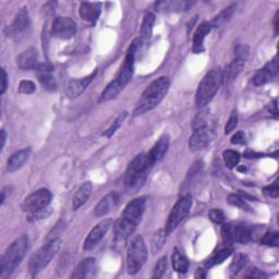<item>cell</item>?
<instances>
[{
  "label": "cell",
  "instance_id": "obj_28",
  "mask_svg": "<svg viewBox=\"0 0 279 279\" xmlns=\"http://www.w3.org/2000/svg\"><path fill=\"white\" fill-rule=\"evenodd\" d=\"M194 3L191 2H180V0H171V2H159L156 3V9L164 11H182L188 10Z\"/></svg>",
  "mask_w": 279,
  "mask_h": 279
},
{
  "label": "cell",
  "instance_id": "obj_29",
  "mask_svg": "<svg viewBox=\"0 0 279 279\" xmlns=\"http://www.w3.org/2000/svg\"><path fill=\"white\" fill-rule=\"evenodd\" d=\"M171 261H173V266H174V268H175V270L177 273L185 274L188 272L189 261L178 249L174 250Z\"/></svg>",
  "mask_w": 279,
  "mask_h": 279
},
{
  "label": "cell",
  "instance_id": "obj_48",
  "mask_svg": "<svg viewBox=\"0 0 279 279\" xmlns=\"http://www.w3.org/2000/svg\"><path fill=\"white\" fill-rule=\"evenodd\" d=\"M246 142V137H244V134L243 132H238V133H235L232 139H231V143L232 144H243V143Z\"/></svg>",
  "mask_w": 279,
  "mask_h": 279
},
{
  "label": "cell",
  "instance_id": "obj_52",
  "mask_svg": "<svg viewBox=\"0 0 279 279\" xmlns=\"http://www.w3.org/2000/svg\"><path fill=\"white\" fill-rule=\"evenodd\" d=\"M247 158H257V157H262L263 155L262 154H257V153H253V152H248V153L244 154Z\"/></svg>",
  "mask_w": 279,
  "mask_h": 279
},
{
  "label": "cell",
  "instance_id": "obj_54",
  "mask_svg": "<svg viewBox=\"0 0 279 279\" xmlns=\"http://www.w3.org/2000/svg\"><path fill=\"white\" fill-rule=\"evenodd\" d=\"M205 276H206V275H205V273H204V270L201 269V268H199V269H198V272H197V274H196V277H197V278H199V277L204 278Z\"/></svg>",
  "mask_w": 279,
  "mask_h": 279
},
{
  "label": "cell",
  "instance_id": "obj_47",
  "mask_svg": "<svg viewBox=\"0 0 279 279\" xmlns=\"http://www.w3.org/2000/svg\"><path fill=\"white\" fill-rule=\"evenodd\" d=\"M235 55H237L235 58H241V59H244V60H246V58L249 55V48L247 46H244V45L237 46Z\"/></svg>",
  "mask_w": 279,
  "mask_h": 279
},
{
  "label": "cell",
  "instance_id": "obj_43",
  "mask_svg": "<svg viewBox=\"0 0 279 279\" xmlns=\"http://www.w3.org/2000/svg\"><path fill=\"white\" fill-rule=\"evenodd\" d=\"M36 87L32 81L29 80H23L20 82L19 85V91L22 94H32V93L35 92Z\"/></svg>",
  "mask_w": 279,
  "mask_h": 279
},
{
  "label": "cell",
  "instance_id": "obj_5",
  "mask_svg": "<svg viewBox=\"0 0 279 279\" xmlns=\"http://www.w3.org/2000/svg\"><path fill=\"white\" fill-rule=\"evenodd\" d=\"M60 247L61 240L57 238L50 240L45 244V246L38 249L35 252V254H33V256L30 260L29 269L31 275L36 276L41 269L46 267L49 264V262L55 257Z\"/></svg>",
  "mask_w": 279,
  "mask_h": 279
},
{
  "label": "cell",
  "instance_id": "obj_34",
  "mask_svg": "<svg viewBox=\"0 0 279 279\" xmlns=\"http://www.w3.org/2000/svg\"><path fill=\"white\" fill-rule=\"evenodd\" d=\"M224 163L228 168H234L240 162V154L232 149H227L223 153Z\"/></svg>",
  "mask_w": 279,
  "mask_h": 279
},
{
  "label": "cell",
  "instance_id": "obj_18",
  "mask_svg": "<svg viewBox=\"0 0 279 279\" xmlns=\"http://www.w3.org/2000/svg\"><path fill=\"white\" fill-rule=\"evenodd\" d=\"M16 63L22 70H36L39 66L36 49L29 48L25 50L16 58Z\"/></svg>",
  "mask_w": 279,
  "mask_h": 279
},
{
  "label": "cell",
  "instance_id": "obj_1",
  "mask_svg": "<svg viewBox=\"0 0 279 279\" xmlns=\"http://www.w3.org/2000/svg\"><path fill=\"white\" fill-rule=\"evenodd\" d=\"M170 81L167 77H160L152 82L142 93L133 111V116L137 117L145 114L159 105L168 93Z\"/></svg>",
  "mask_w": 279,
  "mask_h": 279
},
{
  "label": "cell",
  "instance_id": "obj_14",
  "mask_svg": "<svg viewBox=\"0 0 279 279\" xmlns=\"http://www.w3.org/2000/svg\"><path fill=\"white\" fill-rule=\"evenodd\" d=\"M278 75V61H277V57L275 56L273 58L272 61H269L266 63L262 69L257 70L254 77H253V83L254 85H263V84H266L270 81H273L274 79L277 78Z\"/></svg>",
  "mask_w": 279,
  "mask_h": 279
},
{
  "label": "cell",
  "instance_id": "obj_7",
  "mask_svg": "<svg viewBox=\"0 0 279 279\" xmlns=\"http://www.w3.org/2000/svg\"><path fill=\"white\" fill-rule=\"evenodd\" d=\"M193 204V199L190 194H185L173 207L170 214H169L168 221L165 227V231L167 234H170L178 225L188 216L190 209Z\"/></svg>",
  "mask_w": 279,
  "mask_h": 279
},
{
  "label": "cell",
  "instance_id": "obj_2",
  "mask_svg": "<svg viewBox=\"0 0 279 279\" xmlns=\"http://www.w3.org/2000/svg\"><path fill=\"white\" fill-rule=\"evenodd\" d=\"M28 248L29 240L27 235H21L11 243V246L7 249L5 254L0 259V276L12 273L19 266Z\"/></svg>",
  "mask_w": 279,
  "mask_h": 279
},
{
  "label": "cell",
  "instance_id": "obj_35",
  "mask_svg": "<svg viewBox=\"0 0 279 279\" xmlns=\"http://www.w3.org/2000/svg\"><path fill=\"white\" fill-rule=\"evenodd\" d=\"M167 233L165 231V229H160L158 230L154 237H153V240H152V252L154 253H157L160 249H162L164 247L165 244V241H166V238H167Z\"/></svg>",
  "mask_w": 279,
  "mask_h": 279
},
{
  "label": "cell",
  "instance_id": "obj_15",
  "mask_svg": "<svg viewBox=\"0 0 279 279\" xmlns=\"http://www.w3.org/2000/svg\"><path fill=\"white\" fill-rule=\"evenodd\" d=\"M97 74V69H95L93 71L90 75L85 78L82 79H75V80H71L67 83L66 85V93L68 97L70 98H75L80 96L82 93L87 90V88L90 85V83L93 81V79L95 78V75Z\"/></svg>",
  "mask_w": 279,
  "mask_h": 279
},
{
  "label": "cell",
  "instance_id": "obj_42",
  "mask_svg": "<svg viewBox=\"0 0 279 279\" xmlns=\"http://www.w3.org/2000/svg\"><path fill=\"white\" fill-rule=\"evenodd\" d=\"M208 217H209L210 221H212L215 224H223L225 222V219H226V216H225L224 212L219 208L210 209L209 213H208Z\"/></svg>",
  "mask_w": 279,
  "mask_h": 279
},
{
  "label": "cell",
  "instance_id": "obj_9",
  "mask_svg": "<svg viewBox=\"0 0 279 279\" xmlns=\"http://www.w3.org/2000/svg\"><path fill=\"white\" fill-rule=\"evenodd\" d=\"M52 201V193L47 189H39L31 193L22 203V209L24 212L32 213L38 209L45 208Z\"/></svg>",
  "mask_w": 279,
  "mask_h": 279
},
{
  "label": "cell",
  "instance_id": "obj_51",
  "mask_svg": "<svg viewBox=\"0 0 279 279\" xmlns=\"http://www.w3.org/2000/svg\"><path fill=\"white\" fill-rule=\"evenodd\" d=\"M10 190H11V188H9V187H7V188H5V189L3 190V192H2V205L4 204L5 201H6V199H7L8 191H10Z\"/></svg>",
  "mask_w": 279,
  "mask_h": 279
},
{
  "label": "cell",
  "instance_id": "obj_45",
  "mask_svg": "<svg viewBox=\"0 0 279 279\" xmlns=\"http://www.w3.org/2000/svg\"><path fill=\"white\" fill-rule=\"evenodd\" d=\"M263 192L265 196L267 197H270V198H277L278 194H279V189H278V183L277 181H275L274 183L267 185V187H265L263 189Z\"/></svg>",
  "mask_w": 279,
  "mask_h": 279
},
{
  "label": "cell",
  "instance_id": "obj_31",
  "mask_svg": "<svg viewBox=\"0 0 279 279\" xmlns=\"http://www.w3.org/2000/svg\"><path fill=\"white\" fill-rule=\"evenodd\" d=\"M154 23H155V15L152 12H146L144 15V20H143V23H142L141 36L139 37L142 43L151 37L152 32H153Z\"/></svg>",
  "mask_w": 279,
  "mask_h": 279
},
{
  "label": "cell",
  "instance_id": "obj_20",
  "mask_svg": "<svg viewBox=\"0 0 279 279\" xmlns=\"http://www.w3.org/2000/svg\"><path fill=\"white\" fill-rule=\"evenodd\" d=\"M100 9L99 3H82L80 7V15L84 21L95 24L100 15Z\"/></svg>",
  "mask_w": 279,
  "mask_h": 279
},
{
  "label": "cell",
  "instance_id": "obj_36",
  "mask_svg": "<svg viewBox=\"0 0 279 279\" xmlns=\"http://www.w3.org/2000/svg\"><path fill=\"white\" fill-rule=\"evenodd\" d=\"M247 262H248V257L246 255H243V254L237 255L234 257L233 262L231 263V265H230V274H231V276L237 275L240 272V270H242V268L246 266Z\"/></svg>",
  "mask_w": 279,
  "mask_h": 279
},
{
  "label": "cell",
  "instance_id": "obj_32",
  "mask_svg": "<svg viewBox=\"0 0 279 279\" xmlns=\"http://www.w3.org/2000/svg\"><path fill=\"white\" fill-rule=\"evenodd\" d=\"M232 253H233V249L231 247H227V248H225V249H223L221 251L216 252L215 254L207 261L206 267L210 268V267H213L215 265L222 264L225 260H227L228 257H229L232 254Z\"/></svg>",
  "mask_w": 279,
  "mask_h": 279
},
{
  "label": "cell",
  "instance_id": "obj_13",
  "mask_svg": "<svg viewBox=\"0 0 279 279\" xmlns=\"http://www.w3.org/2000/svg\"><path fill=\"white\" fill-rule=\"evenodd\" d=\"M214 139V126L199 129L193 132L189 140L191 151H200L207 147Z\"/></svg>",
  "mask_w": 279,
  "mask_h": 279
},
{
  "label": "cell",
  "instance_id": "obj_53",
  "mask_svg": "<svg viewBox=\"0 0 279 279\" xmlns=\"http://www.w3.org/2000/svg\"><path fill=\"white\" fill-rule=\"evenodd\" d=\"M6 140H7V132L5 129H3L2 130V149H4V147H5Z\"/></svg>",
  "mask_w": 279,
  "mask_h": 279
},
{
  "label": "cell",
  "instance_id": "obj_12",
  "mask_svg": "<svg viewBox=\"0 0 279 279\" xmlns=\"http://www.w3.org/2000/svg\"><path fill=\"white\" fill-rule=\"evenodd\" d=\"M112 225H113L112 219H104V221L98 223L88 234L87 239L83 244V249L85 251L94 249L107 234L108 230L111 229Z\"/></svg>",
  "mask_w": 279,
  "mask_h": 279
},
{
  "label": "cell",
  "instance_id": "obj_44",
  "mask_svg": "<svg viewBox=\"0 0 279 279\" xmlns=\"http://www.w3.org/2000/svg\"><path fill=\"white\" fill-rule=\"evenodd\" d=\"M237 124H238V115H237L235 111H233L229 117V120H228L225 126V134H229L231 131H233Z\"/></svg>",
  "mask_w": 279,
  "mask_h": 279
},
{
  "label": "cell",
  "instance_id": "obj_37",
  "mask_svg": "<svg viewBox=\"0 0 279 279\" xmlns=\"http://www.w3.org/2000/svg\"><path fill=\"white\" fill-rule=\"evenodd\" d=\"M261 244L268 247H278L279 244V234L278 232H266L261 237Z\"/></svg>",
  "mask_w": 279,
  "mask_h": 279
},
{
  "label": "cell",
  "instance_id": "obj_8",
  "mask_svg": "<svg viewBox=\"0 0 279 279\" xmlns=\"http://www.w3.org/2000/svg\"><path fill=\"white\" fill-rule=\"evenodd\" d=\"M223 241L227 246L233 243H248L253 240L252 228L240 224H225L222 228Z\"/></svg>",
  "mask_w": 279,
  "mask_h": 279
},
{
  "label": "cell",
  "instance_id": "obj_19",
  "mask_svg": "<svg viewBox=\"0 0 279 279\" xmlns=\"http://www.w3.org/2000/svg\"><path fill=\"white\" fill-rule=\"evenodd\" d=\"M31 153H32V151L30 147L14 152V153L9 157V159H8L7 170L9 173L19 170V169L22 168L24 166V164L28 162Z\"/></svg>",
  "mask_w": 279,
  "mask_h": 279
},
{
  "label": "cell",
  "instance_id": "obj_26",
  "mask_svg": "<svg viewBox=\"0 0 279 279\" xmlns=\"http://www.w3.org/2000/svg\"><path fill=\"white\" fill-rule=\"evenodd\" d=\"M168 147H169V137L167 134H164L163 137L156 142V144L148 152L151 159L153 160L154 163H157L159 162V160H162L165 154L167 153Z\"/></svg>",
  "mask_w": 279,
  "mask_h": 279
},
{
  "label": "cell",
  "instance_id": "obj_27",
  "mask_svg": "<svg viewBox=\"0 0 279 279\" xmlns=\"http://www.w3.org/2000/svg\"><path fill=\"white\" fill-rule=\"evenodd\" d=\"M91 192H92V183L90 181L84 182L79 188V190L75 192L74 197H73L72 207L74 210L80 208L84 204V203L88 201V199L91 196Z\"/></svg>",
  "mask_w": 279,
  "mask_h": 279
},
{
  "label": "cell",
  "instance_id": "obj_16",
  "mask_svg": "<svg viewBox=\"0 0 279 279\" xmlns=\"http://www.w3.org/2000/svg\"><path fill=\"white\" fill-rule=\"evenodd\" d=\"M30 25V15L27 8L22 9L15 15L12 23L6 29V34L8 36H15L19 35L29 28Z\"/></svg>",
  "mask_w": 279,
  "mask_h": 279
},
{
  "label": "cell",
  "instance_id": "obj_10",
  "mask_svg": "<svg viewBox=\"0 0 279 279\" xmlns=\"http://www.w3.org/2000/svg\"><path fill=\"white\" fill-rule=\"evenodd\" d=\"M75 33H77V24L75 22L67 16H59L56 18L50 28V34L52 36L59 39H70Z\"/></svg>",
  "mask_w": 279,
  "mask_h": 279
},
{
  "label": "cell",
  "instance_id": "obj_38",
  "mask_svg": "<svg viewBox=\"0 0 279 279\" xmlns=\"http://www.w3.org/2000/svg\"><path fill=\"white\" fill-rule=\"evenodd\" d=\"M126 116H128V113H125V112H124V113H122L119 117H118L117 119L114 121V123L107 129V131H105V133H104L105 137H107V138H112L113 135L116 133V131L120 128V126H121L122 122L124 121V119H125V117H126Z\"/></svg>",
  "mask_w": 279,
  "mask_h": 279
},
{
  "label": "cell",
  "instance_id": "obj_23",
  "mask_svg": "<svg viewBox=\"0 0 279 279\" xmlns=\"http://www.w3.org/2000/svg\"><path fill=\"white\" fill-rule=\"evenodd\" d=\"M96 273V263L95 260L89 257L83 260L81 263L75 268L73 275L71 276L73 279H84L93 277Z\"/></svg>",
  "mask_w": 279,
  "mask_h": 279
},
{
  "label": "cell",
  "instance_id": "obj_22",
  "mask_svg": "<svg viewBox=\"0 0 279 279\" xmlns=\"http://www.w3.org/2000/svg\"><path fill=\"white\" fill-rule=\"evenodd\" d=\"M212 30V25L208 22H203L198 30L194 33L193 36V47L192 50L196 54H201L204 50V39L207 34Z\"/></svg>",
  "mask_w": 279,
  "mask_h": 279
},
{
  "label": "cell",
  "instance_id": "obj_33",
  "mask_svg": "<svg viewBox=\"0 0 279 279\" xmlns=\"http://www.w3.org/2000/svg\"><path fill=\"white\" fill-rule=\"evenodd\" d=\"M234 8H235V5H231L229 7H227L226 9H224L221 13L217 14L215 16V19L213 20V22L210 23V25L213 27H221V25L225 24L227 21H229L230 18L233 14V11H234Z\"/></svg>",
  "mask_w": 279,
  "mask_h": 279
},
{
  "label": "cell",
  "instance_id": "obj_3",
  "mask_svg": "<svg viewBox=\"0 0 279 279\" xmlns=\"http://www.w3.org/2000/svg\"><path fill=\"white\" fill-rule=\"evenodd\" d=\"M223 83V71L216 68V69L210 70L206 73V75L200 82L199 88L197 91L196 100L200 107H204L209 104L216 93L218 92Z\"/></svg>",
  "mask_w": 279,
  "mask_h": 279
},
{
  "label": "cell",
  "instance_id": "obj_24",
  "mask_svg": "<svg viewBox=\"0 0 279 279\" xmlns=\"http://www.w3.org/2000/svg\"><path fill=\"white\" fill-rule=\"evenodd\" d=\"M135 226L130 224L129 222L124 221L123 218H119L118 221L115 223L114 226V231H115V241L116 242H124L126 239L129 238V235H131L135 229Z\"/></svg>",
  "mask_w": 279,
  "mask_h": 279
},
{
  "label": "cell",
  "instance_id": "obj_50",
  "mask_svg": "<svg viewBox=\"0 0 279 279\" xmlns=\"http://www.w3.org/2000/svg\"><path fill=\"white\" fill-rule=\"evenodd\" d=\"M268 109H269V112H270V114H273L274 116H278V108H277V99H274V101H273V103L272 104H270L269 105V107H268Z\"/></svg>",
  "mask_w": 279,
  "mask_h": 279
},
{
  "label": "cell",
  "instance_id": "obj_6",
  "mask_svg": "<svg viewBox=\"0 0 279 279\" xmlns=\"http://www.w3.org/2000/svg\"><path fill=\"white\" fill-rule=\"evenodd\" d=\"M147 250L141 235L135 237L126 252V270L130 275H135L145 264Z\"/></svg>",
  "mask_w": 279,
  "mask_h": 279
},
{
  "label": "cell",
  "instance_id": "obj_25",
  "mask_svg": "<svg viewBox=\"0 0 279 279\" xmlns=\"http://www.w3.org/2000/svg\"><path fill=\"white\" fill-rule=\"evenodd\" d=\"M244 66H246L244 59L235 58L233 61L226 67L225 71L223 72V82L225 84H230L241 73Z\"/></svg>",
  "mask_w": 279,
  "mask_h": 279
},
{
  "label": "cell",
  "instance_id": "obj_49",
  "mask_svg": "<svg viewBox=\"0 0 279 279\" xmlns=\"http://www.w3.org/2000/svg\"><path fill=\"white\" fill-rule=\"evenodd\" d=\"M2 72H3V85H2V91H0V94L4 95L7 88H8V74L5 69H3Z\"/></svg>",
  "mask_w": 279,
  "mask_h": 279
},
{
  "label": "cell",
  "instance_id": "obj_39",
  "mask_svg": "<svg viewBox=\"0 0 279 279\" xmlns=\"http://www.w3.org/2000/svg\"><path fill=\"white\" fill-rule=\"evenodd\" d=\"M53 213V209L52 208H48V207H45V208H41V209H38L36 210V212H32L29 214V221L30 222H36V221H40V219H44V218H47L50 214Z\"/></svg>",
  "mask_w": 279,
  "mask_h": 279
},
{
  "label": "cell",
  "instance_id": "obj_30",
  "mask_svg": "<svg viewBox=\"0 0 279 279\" xmlns=\"http://www.w3.org/2000/svg\"><path fill=\"white\" fill-rule=\"evenodd\" d=\"M209 126H213V120H212V117H210L208 109H205V111L198 114V116L194 118L192 121L193 131L199 130V129L209 128Z\"/></svg>",
  "mask_w": 279,
  "mask_h": 279
},
{
  "label": "cell",
  "instance_id": "obj_40",
  "mask_svg": "<svg viewBox=\"0 0 279 279\" xmlns=\"http://www.w3.org/2000/svg\"><path fill=\"white\" fill-rule=\"evenodd\" d=\"M228 202L230 203L231 205L233 206H237L239 208H242V209H250L249 205L247 204V201L244 200L241 196H237V194H231V196H229V198H228Z\"/></svg>",
  "mask_w": 279,
  "mask_h": 279
},
{
  "label": "cell",
  "instance_id": "obj_4",
  "mask_svg": "<svg viewBox=\"0 0 279 279\" xmlns=\"http://www.w3.org/2000/svg\"><path fill=\"white\" fill-rule=\"evenodd\" d=\"M155 163L148 153H141L129 164L125 171L124 183L126 187H137L145 180L149 170Z\"/></svg>",
  "mask_w": 279,
  "mask_h": 279
},
{
  "label": "cell",
  "instance_id": "obj_17",
  "mask_svg": "<svg viewBox=\"0 0 279 279\" xmlns=\"http://www.w3.org/2000/svg\"><path fill=\"white\" fill-rule=\"evenodd\" d=\"M119 203V194L117 192H111L108 193L101 199L98 204L94 208V215L96 217H103L107 214H109L112 210L118 205Z\"/></svg>",
  "mask_w": 279,
  "mask_h": 279
},
{
  "label": "cell",
  "instance_id": "obj_11",
  "mask_svg": "<svg viewBox=\"0 0 279 279\" xmlns=\"http://www.w3.org/2000/svg\"><path fill=\"white\" fill-rule=\"evenodd\" d=\"M145 207L146 198L140 197L137 199H133L130 203H128V205L124 207L121 218L137 227L141 223L143 215H144Z\"/></svg>",
  "mask_w": 279,
  "mask_h": 279
},
{
  "label": "cell",
  "instance_id": "obj_46",
  "mask_svg": "<svg viewBox=\"0 0 279 279\" xmlns=\"http://www.w3.org/2000/svg\"><path fill=\"white\" fill-rule=\"evenodd\" d=\"M246 277L248 278H265L266 274L264 272H262L261 269L256 268V267H251L248 273L246 274Z\"/></svg>",
  "mask_w": 279,
  "mask_h": 279
},
{
  "label": "cell",
  "instance_id": "obj_55",
  "mask_svg": "<svg viewBox=\"0 0 279 279\" xmlns=\"http://www.w3.org/2000/svg\"><path fill=\"white\" fill-rule=\"evenodd\" d=\"M278 14H279V12H277L276 13V15H275V34H277L278 33Z\"/></svg>",
  "mask_w": 279,
  "mask_h": 279
},
{
  "label": "cell",
  "instance_id": "obj_41",
  "mask_svg": "<svg viewBox=\"0 0 279 279\" xmlns=\"http://www.w3.org/2000/svg\"><path fill=\"white\" fill-rule=\"evenodd\" d=\"M167 269V257L166 256H163L162 259H160L157 264L155 266V269H154V274H153V278H162L166 272Z\"/></svg>",
  "mask_w": 279,
  "mask_h": 279
},
{
  "label": "cell",
  "instance_id": "obj_21",
  "mask_svg": "<svg viewBox=\"0 0 279 279\" xmlns=\"http://www.w3.org/2000/svg\"><path fill=\"white\" fill-rule=\"evenodd\" d=\"M36 71H37V75H38V80H39L41 85H43L48 91H55L57 88V83L52 74L53 67L41 63L37 67Z\"/></svg>",
  "mask_w": 279,
  "mask_h": 279
}]
</instances>
